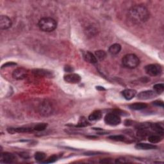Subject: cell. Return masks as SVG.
Listing matches in <instances>:
<instances>
[{"label":"cell","instance_id":"17","mask_svg":"<svg viewBox=\"0 0 164 164\" xmlns=\"http://www.w3.org/2000/svg\"><path fill=\"white\" fill-rule=\"evenodd\" d=\"M84 58L87 62L92 63V64L96 63L97 62L96 56L95 55H94L92 53L89 51L86 52L84 54Z\"/></svg>","mask_w":164,"mask_h":164},{"label":"cell","instance_id":"11","mask_svg":"<svg viewBox=\"0 0 164 164\" xmlns=\"http://www.w3.org/2000/svg\"><path fill=\"white\" fill-rule=\"evenodd\" d=\"M12 26V21L7 15H1L0 17V28L1 30H7Z\"/></svg>","mask_w":164,"mask_h":164},{"label":"cell","instance_id":"34","mask_svg":"<svg viewBox=\"0 0 164 164\" xmlns=\"http://www.w3.org/2000/svg\"><path fill=\"white\" fill-rule=\"evenodd\" d=\"M131 122H131L130 121L126 120V121H125V125H126V126H130L131 125H132Z\"/></svg>","mask_w":164,"mask_h":164},{"label":"cell","instance_id":"10","mask_svg":"<svg viewBox=\"0 0 164 164\" xmlns=\"http://www.w3.org/2000/svg\"><path fill=\"white\" fill-rule=\"evenodd\" d=\"M15 159V156L10 153H3L0 156V162L2 163H13Z\"/></svg>","mask_w":164,"mask_h":164},{"label":"cell","instance_id":"7","mask_svg":"<svg viewBox=\"0 0 164 164\" xmlns=\"http://www.w3.org/2000/svg\"><path fill=\"white\" fill-rule=\"evenodd\" d=\"M28 72L26 69L19 67L14 70L12 73V77L15 80H22L25 79L28 77Z\"/></svg>","mask_w":164,"mask_h":164},{"label":"cell","instance_id":"1","mask_svg":"<svg viewBox=\"0 0 164 164\" xmlns=\"http://www.w3.org/2000/svg\"><path fill=\"white\" fill-rule=\"evenodd\" d=\"M128 17L134 24H142L149 19V12L144 6L135 5L128 10Z\"/></svg>","mask_w":164,"mask_h":164},{"label":"cell","instance_id":"14","mask_svg":"<svg viewBox=\"0 0 164 164\" xmlns=\"http://www.w3.org/2000/svg\"><path fill=\"white\" fill-rule=\"evenodd\" d=\"M137 94V91L133 89H127L122 92V95L126 100H131Z\"/></svg>","mask_w":164,"mask_h":164},{"label":"cell","instance_id":"32","mask_svg":"<svg viewBox=\"0 0 164 164\" xmlns=\"http://www.w3.org/2000/svg\"><path fill=\"white\" fill-rule=\"evenodd\" d=\"M128 161L126 160L125 159H118L116 161H115V163H126V162H128Z\"/></svg>","mask_w":164,"mask_h":164},{"label":"cell","instance_id":"13","mask_svg":"<svg viewBox=\"0 0 164 164\" xmlns=\"http://www.w3.org/2000/svg\"><path fill=\"white\" fill-rule=\"evenodd\" d=\"M7 131L10 133H29L33 131L32 128L28 127H19V128H9Z\"/></svg>","mask_w":164,"mask_h":164},{"label":"cell","instance_id":"22","mask_svg":"<svg viewBox=\"0 0 164 164\" xmlns=\"http://www.w3.org/2000/svg\"><path fill=\"white\" fill-rule=\"evenodd\" d=\"M46 158V155L43 152H37L35 154V159L38 162H43Z\"/></svg>","mask_w":164,"mask_h":164},{"label":"cell","instance_id":"24","mask_svg":"<svg viewBox=\"0 0 164 164\" xmlns=\"http://www.w3.org/2000/svg\"><path fill=\"white\" fill-rule=\"evenodd\" d=\"M96 56L99 60H104L107 56V53L103 50H99L96 51Z\"/></svg>","mask_w":164,"mask_h":164},{"label":"cell","instance_id":"19","mask_svg":"<svg viewBox=\"0 0 164 164\" xmlns=\"http://www.w3.org/2000/svg\"><path fill=\"white\" fill-rule=\"evenodd\" d=\"M102 118V113L101 111L96 110L93 112L89 116V120L91 121H96L100 120Z\"/></svg>","mask_w":164,"mask_h":164},{"label":"cell","instance_id":"8","mask_svg":"<svg viewBox=\"0 0 164 164\" xmlns=\"http://www.w3.org/2000/svg\"><path fill=\"white\" fill-rule=\"evenodd\" d=\"M157 96V94L153 91H145L140 92L137 97L140 100H148L155 97Z\"/></svg>","mask_w":164,"mask_h":164},{"label":"cell","instance_id":"12","mask_svg":"<svg viewBox=\"0 0 164 164\" xmlns=\"http://www.w3.org/2000/svg\"><path fill=\"white\" fill-rule=\"evenodd\" d=\"M33 74L39 77H44V78H51L53 77V73L50 71H47L44 69H36L33 70Z\"/></svg>","mask_w":164,"mask_h":164},{"label":"cell","instance_id":"23","mask_svg":"<svg viewBox=\"0 0 164 164\" xmlns=\"http://www.w3.org/2000/svg\"><path fill=\"white\" fill-rule=\"evenodd\" d=\"M153 89L157 94H162L164 91V85L163 84H157L153 86Z\"/></svg>","mask_w":164,"mask_h":164},{"label":"cell","instance_id":"18","mask_svg":"<svg viewBox=\"0 0 164 164\" xmlns=\"http://www.w3.org/2000/svg\"><path fill=\"white\" fill-rule=\"evenodd\" d=\"M121 50V46L119 44H114L111 46L109 49L108 51L112 55H116L119 54Z\"/></svg>","mask_w":164,"mask_h":164},{"label":"cell","instance_id":"25","mask_svg":"<svg viewBox=\"0 0 164 164\" xmlns=\"http://www.w3.org/2000/svg\"><path fill=\"white\" fill-rule=\"evenodd\" d=\"M47 126H48V124H46V123H40V124L37 125L34 127L33 130H36L37 132L43 131L47 128Z\"/></svg>","mask_w":164,"mask_h":164},{"label":"cell","instance_id":"15","mask_svg":"<svg viewBox=\"0 0 164 164\" xmlns=\"http://www.w3.org/2000/svg\"><path fill=\"white\" fill-rule=\"evenodd\" d=\"M135 148L137 149H140V150H151V149H156L157 146L151 144L138 143L135 145Z\"/></svg>","mask_w":164,"mask_h":164},{"label":"cell","instance_id":"5","mask_svg":"<svg viewBox=\"0 0 164 164\" xmlns=\"http://www.w3.org/2000/svg\"><path fill=\"white\" fill-rule=\"evenodd\" d=\"M104 122L108 125L115 126L120 124L121 119L118 114H117L116 112H112L106 115L104 118Z\"/></svg>","mask_w":164,"mask_h":164},{"label":"cell","instance_id":"28","mask_svg":"<svg viewBox=\"0 0 164 164\" xmlns=\"http://www.w3.org/2000/svg\"><path fill=\"white\" fill-rule=\"evenodd\" d=\"M57 160V156L56 155H52L50 158H48V159L46 160L45 161L43 162L44 163H54L56 162Z\"/></svg>","mask_w":164,"mask_h":164},{"label":"cell","instance_id":"20","mask_svg":"<svg viewBox=\"0 0 164 164\" xmlns=\"http://www.w3.org/2000/svg\"><path fill=\"white\" fill-rule=\"evenodd\" d=\"M147 107H148L147 104L143 103H133L130 105V108L132 110H141L146 108Z\"/></svg>","mask_w":164,"mask_h":164},{"label":"cell","instance_id":"2","mask_svg":"<svg viewBox=\"0 0 164 164\" xmlns=\"http://www.w3.org/2000/svg\"><path fill=\"white\" fill-rule=\"evenodd\" d=\"M38 26L40 30L46 32H51L56 29L57 22L51 17H43L39 20Z\"/></svg>","mask_w":164,"mask_h":164},{"label":"cell","instance_id":"21","mask_svg":"<svg viewBox=\"0 0 164 164\" xmlns=\"http://www.w3.org/2000/svg\"><path fill=\"white\" fill-rule=\"evenodd\" d=\"M162 140V137L160 135H151L148 137L149 142L152 144L159 143L161 142Z\"/></svg>","mask_w":164,"mask_h":164},{"label":"cell","instance_id":"4","mask_svg":"<svg viewBox=\"0 0 164 164\" xmlns=\"http://www.w3.org/2000/svg\"><path fill=\"white\" fill-rule=\"evenodd\" d=\"M39 114L45 117L51 115L53 112V107L52 104L49 101L45 100L41 103L39 107Z\"/></svg>","mask_w":164,"mask_h":164},{"label":"cell","instance_id":"31","mask_svg":"<svg viewBox=\"0 0 164 164\" xmlns=\"http://www.w3.org/2000/svg\"><path fill=\"white\" fill-rule=\"evenodd\" d=\"M16 63H14V62H8L7 63L4 64L3 66H2V69L3 67H10V66H15Z\"/></svg>","mask_w":164,"mask_h":164},{"label":"cell","instance_id":"3","mask_svg":"<svg viewBox=\"0 0 164 164\" xmlns=\"http://www.w3.org/2000/svg\"><path fill=\"white\" fill-rule=\"evenodd\" d=\"M122 62L123 66L128 69L136 68L140 63V60L135 54H128L122 58Z\"/></svg>","mask_w":164,"mask_h":164},{"label":"cell","instance_id":"6","mask_svg":"<svg viewBox=\"0 0 164 164\" xmlns=\"http://www.w3.org/2000/svg\"><path fill=\"white\" fill-rule=\"evenodd\" d=\"M145 71L151 77H156L162 73V67L158 64H150L145 67Z\"/></svg>","mask_w":164,"mask_h":164},{"label":"cell","instance_id":"26","mask_svg":"<svg viewBox=\"0 0 164 164\" xmlns=\"http://www.w3.org/2000/svg\"><path fill=\"white\" fill-rule=\"evenodd\" d=\"M109 138L111 140H115V141H125L126 137L122 135H112L110 136Z\"/></svg>","mask_w":164,"mask_h":164},{"label":"cell","instance_id":"9","mask_svg":"<svg viewBox=\"0 0 164 164\" xmlns=\"http://www.w3.org/2000/svg\"><path fill=\"white\" fill-rule=\"evenodd\" d=\"M64 80H65L67 83L69 84H78L81 81V77L78 74L75 73H71L67 75H65L63 77Z\"/></svg>","mask_w":164,"mask_h":164},{"label":"cell","instance_id":"29","mask_svg":"<svg viewBox=\"0 0 164 164\" xmlns=\"http://www.w3.org/2000/svg\"><path fill=\"white\" fill-rule=\"evenodd\" d=\"M148 135V132L146 130H138L137 132V136L139 137L144 138Z\"/></svg>","mask_w":164,"mask_h":164},{"label":"cell","instance_id":"33","mask_svg":"<svg viewBox=\"0 0 164 164\" xmlns=\"http://www.w3.org/2000/svg\"><path fill=\"white\" fill-rule=\"evenodd\" d=\"M72 70H73L72 68H71V67H68V66L67 67V66H66V67H65V71H67V72H71V71H72Z\"/></svg>","mask_w":164,"mask_h":164},{"label":"cell","instance_id":"27","mask_svg":"<svg viewBox=\"0 0 164 164\" xmlns=\"http://www.w3.org/2000/svg\"><path fill=\"white\" fill-rule=\"evenodd\" d=\"M88 122L87 119L85 118H81L79 120V122L78 123V125H77V127H85V126H87L89 125V124H88Z\"/></svg>","mask_w":164,"mask_h":164},{"label":"cell","instance_id":"30","mask_svg":"<svg viewBox=\"0 0 164 164\" xmlns=\"http://www.w3.org/2000/svg\"><path fill=\"white\" fill-rule=\"evenodd\" d=\"M153 104L156 105V106H158V107H163V103L162 101H155L153 102Z\"/></svg>","mask_w":164,"mask_h":164},{"label":"cell","instance_id":"16","mask_svg":"<svg viewBox=\"0 0 164 164\" xmlns=\"http://www.w3.org/2000/svg\"><path fill=\"white\" fill-rule=\"evenodd\" d=\"M150 128L155 132L157 133L159 135H163V128L159 123H151Z\"/></svg>","mask_w":164,"mask_h":164}]
</instances>
